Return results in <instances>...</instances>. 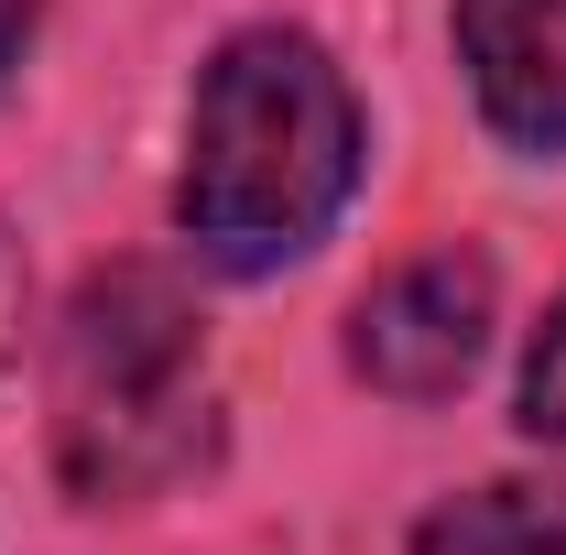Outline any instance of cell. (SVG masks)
Here are the masks:
<instances>
[{
	"label": "cell",
	"instance_id": "obj_3",
	"mask_svg": "<svg viewBox=\"0 0 566 555\" xmlns=\"http://www.w3.org/2000/svg\"><path fill=\"white\" fill-rule=\"evenodd\" d=\"M491 327H501V273L469 240H447V251H424V262H403V273H381L359 294L349 370L381 404H447V392L480 370Z\"/></svg>",
	"mask_w": 566,
	"mask_h": 555
},
{
	"label": "cell",
	"instance_id": "obj_4",
	"mask_svg": "<svg viewBox=\"0 0 566 555\" xmlns=\"http://www.w3.org/2000/svg\"><path fill=\"white\" fill-rule=\"evenodd\" d=\"M447 33H458V66H469L491 142L566 164V0H458Z\"/></svg>",
	"mask_w": 566,
	"mask_h": 555
},
{
	"label": "cell",
	"instance_id": "obj_1",
	"mask_svg": "<svg viewBox=\"0 0 566 555\" xmlns=\"http://www.w3.org/2000/svg\"><path fill=\"white\" fill-rule=\"evenodd\" d=\"M359 164H370V121L349 66L305 22H240L186 98L175 229L208 273L262 283L349 218Z\"/></svg>",
	"mask_w": 566,
	"mask_h": 555
},
{
	"label": "cell",
	"instance_id": "obj_6",
	"mask_svg": "<svg viewBox=\"0 0 566 555\" xmlns=\"http://www.w3.org/2000/svg\"><path fill=\"white\" fill-rule=\"evenodd\" d=\"M512 425H523L534 447H566V294H556V316L534 327V348H523V392H512Z\"/></svg>",
	"mask_w": 566,
	"mask_h": 555
},
{
	"label": "cell",
	"instance_id": "obj_8",
	"mask_svg": "<svg viewBox=\"0 0 566 555\" xmlns=\"http://www.w3.org/2000/svg\"><path fill=\"white\" fill-rule=\"evenodd\" d=\"M33 22H44V0H0V66L33 44Z\"/></svg>",
	"mask_w": 566,
	"mask_h": 555
},
{
	"label": "cell",
	"instance_id": "obj_5",
	"mask_svg": "<svg viewBox=\"0 0 566 555\" xmlns=\"http://www.w3.org/2000/svg\"><path fill=\"white\" fill-rule=\"evenodd\" d=\"M403 555H566V490H534V480L458 490L415 523Z\"/></svg>",
	"mask_w": 566,
	"mask_h": 555
},
{
	"label": "cell",
	"instance_id": "obj_7",
	"mask_svg": "<svg viewBox=\"0 0 566 555\" xmlns=\"http://www.w3.org/2000/svg\"><path fill=\"white\" fill-rule=\"evenodd\" d=\"M22 240H11V218H0V370H11V348H22Z\"/></svg>",
	"mask_w": 566,
	"mask_h": 555
},
{
	"label": "cell",
	"instance_id": "obj_2",
	"mask_svg": "<svg viewBox=\"0 0 566 555\" xmlns=\"http://www.w3.org/2000/svg\"><path fill=\"white\" fill-rule=\"evenodd\" d=\"M55 480L109 512L153 490L197 480L218 447V381H208V327L164 273H87L55 338Z\"/></svg>",
	"mask_w": 566,
	"mask_h": 555
}]
</instances>
